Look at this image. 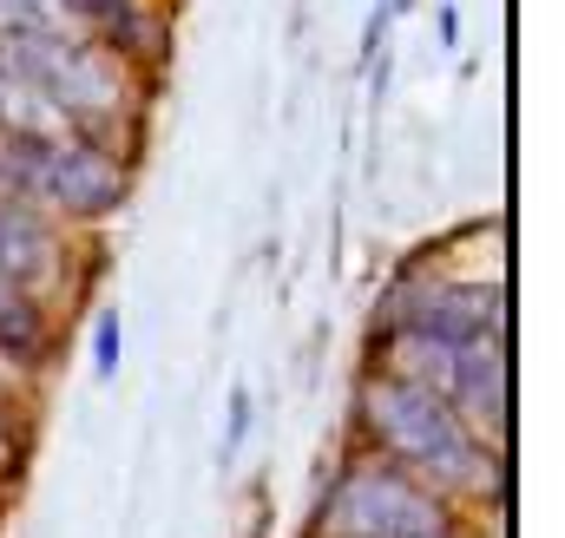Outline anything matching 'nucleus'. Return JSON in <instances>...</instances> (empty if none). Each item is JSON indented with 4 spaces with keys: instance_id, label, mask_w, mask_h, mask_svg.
<instances>
[{
    "instance_id": "obj_3",
    "label": "nucleus",
    "mask_w": 565,
    "mask_h": 538,
    "mask_svg": "<svg viewBox=\"0 0 565 538\" xmlns=\"http://www.w3.org/2000/svg\"><path fill=\"white\" fill-rule=\"evenodd\" d=\"M0 184L13 191H26V197H40V204H53V211H73V217H99V211H113L119 204V191H126V177H119V164L99 151V144H86V138H53V132H20L0 144Z\"/></svg>"
},
{
    "instance_id": "obj_1",
    "label": "nucleus",
    "mask_w": 565,
    "mask_h": 538,
    "mask_svg": "<svg viewBox=\"0 0 565 538\" xmlns=\"http://www.w3.org/2000/svg\"><path fill=\"white\" fill-rule=\"evenodd\" d=\"M362 427L375 433L382 460L415 473L427 493H460V499H480L487 486H500V466L487 460V440L467 433V420L447 401H434L415 381H395V375H375L362 388Z\"/></svg>"
},
{
    "instance_id": "obj_2",
    "label": "nucleus",
    "mask_w": 565,
    "mask_h": 538,
    "mask_svg": "<svg viewBox=\"0 0 565 538\" xmlns=\"http://www.w3.org/2000/svg\"><path fill=\"white\" fill-rule=\"evenodd\" d=\"M434 532H447V499L427 493L415 473H402L388 460H355L316 513V538H434Z\"/></svg>"
}]
</instances>
